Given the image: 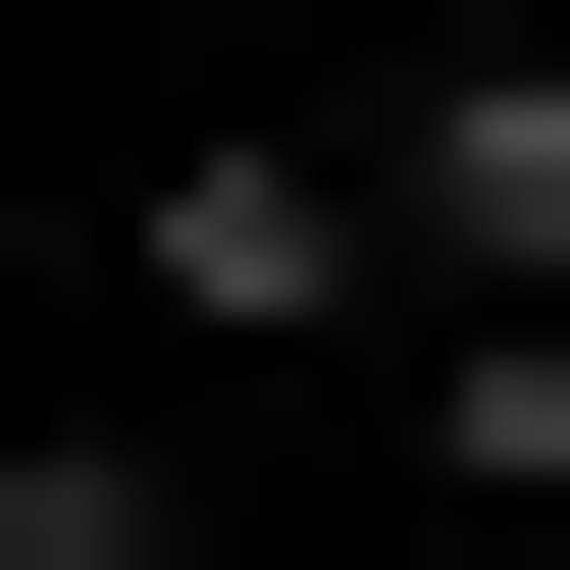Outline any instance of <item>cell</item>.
Segmentation results:
<instances>
[{"label":"cell","instance_id":"cell-1","mask_svg":"<svg viewBox=\"0 0 570 570\" xmlns=\"http://www.w3.org/2000/svg\"><path fill=\"white\" fill-rule=\"evenodd\" d=\"M105 259H156V363H415V156H363V105H208Z\"/></svg>","mask_w":570,"mask_h":570},{"label":"cell","instance_id":"cell-2","mask_svg":"<svg viewBox=\"0 0 570 570\" xmlns=\"http://www.w3.org/2000/svg\"><path fill=\"white\" fill-rule=\"evenodd\" d=\"M363 156H415V312H570V0H466Z\"/></svg>","mask_w":570,"mask_h":570},{"label":"cell","instance_id":"cell-3","mask_svg":"<svg viewBox=\"0 0 570 570\" xmlns=\"http://www.w3.org/2000/svg\"><path fill=\"white\" fill-rule=\"evenodd\" d=\"M0 570H259L208 466H105V415H0Z\"/></svg>","mask_w":570,"mask_h":570}]
</instances>
